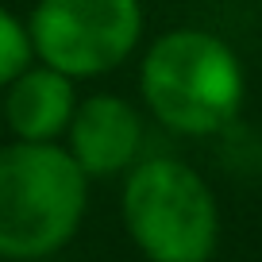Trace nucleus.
Returning <instances> with one entry per match:
<instances>
[{
  "mask_svg": "<svg viewBox=\"0 0 262 262\" xmlns=\"http://www.w3.org/2000/svg\"><path fill=\"white\" fill-rule=\"evenodd\" d=\"M139 93L162 127L205 139L231 127L247 97V74L231 42L205 27L158 35L139 66Z\"/></svg>",
  "mask_w": 262,
  "mask_h": 262,
  "instance_id": "f257e3e1",
  "label": "nucleus"
},
{
  "mask_svg": "<svg viewBox=\"0 0 262 262\" xmlns=\"http://www.w3.org/2000/svg\"><path fill=\"white\" fill-rule=\"evenodd\" d=\"M89 178L58 143L0 147V258H47L77 235Z\"/></svg>",
  "mask_w": 262,
  "mask_h": 262,
  "instance_id": "f03ea898",
  "label": "nucleus"
},
{
  "mask_svg": "<svg viewBox=\"0 0 262 262\" xmlns=\"http://www.w3.org/2000/svg\"><path fill=\"white\" fill-rule=\"evenodd\" d=\"M123 228L147 262H208L220 243V208L189 162L155 155L123 181Z\"/></svg>",
  "mask_w": 262,
  "mask_h": 262,
  "instance_id": "7ed1b4c3",
  "label": "nucleus"
},
{
  "mask_svg": "<svg viewBox=\"0 0 262 262\" xmlns=\"http://www.w3.org/2000/svg\"><path fill=\"white\" fill-rule=\"evenodd\" d=\"M35 58L58 74L104 77L143 42L139 0H39L27 16Z\"/></svg>",
  "mask_w": 262,
  "mask_h": 262,
  "instance_id": "20e7f679",
  "label": "nucleus"
},
{
  "mask_svg": "<svg viewBox=\"0 0 262 262\" xmlns=\"http://www.w3.org/2000/svg\"><path fill=\"white\" fill-rule=\"evenodd\" d=\"M143 147V116L131 100L116 93H93L77 100L66 127V150L74 155L85 178H112L131 170Z\"/></svg>",
  "mask_w": 262,
  "mask_h": 262,
  "instance_id": "39448f33",
  "label": "nucleus"
},
{
  "mask_svg": "<svg viewBox=\"0 0 262 262\" xmlns=\"http://www.w3.org/2000/svg\"><path fill=\"white\" fill-rule=\"evenodd\" d=\"M77 112L74 77L50 66H31L4 89V123L24 143H58Z\"/></svg>",
  "mask_w": 262,
  "mask_h": 262,
  "instance_id": "423d86ee",
  "label": "nucleus"
},
{
  "mask_svg": "<svg viewBox=\"0 0 262 262\" xmlns=\"http://www.w3.org/2000/svg\"><path fill=\"white\" fill-rule=\"evenodd\" d=\"M31 66H35V47L27 35V24L16 12L0 8V89H8Z\"/></svg>",
  "mask_w": 262,
  "mask_h": 262,
  "instance_id": "0eeeda50",
  "label": "nucleus"
}]
</instances>
